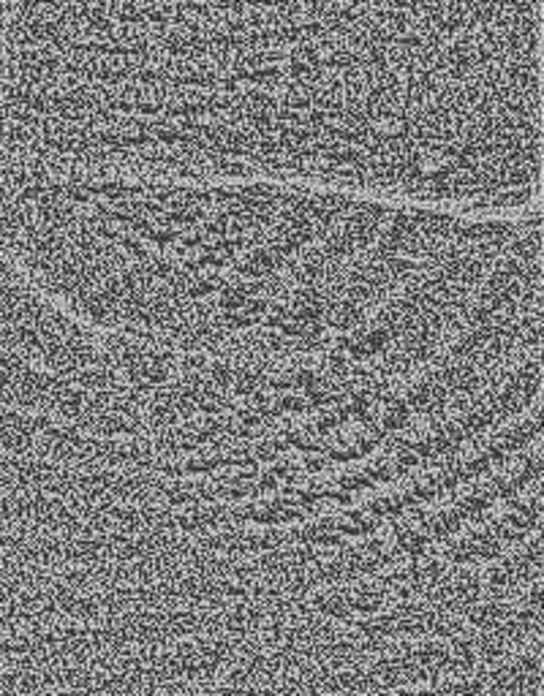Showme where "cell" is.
I'll return each mask as SVG.
<instances>
[{
    "label": "cell",
    "mask_w": 544,
    "mask_h": 696,
    "mask_svg": "<svg viewBox=\"0 0 544 696\" xmlns=\"http://www.w3.org/2000/svg\"><path fill=\"white\" fill-rule=\"evenodd\" d=\"M542 3H8L0 153L460 215L542 185Z\"/></svg>",
    "instance_id": "cell-1"
},
{
    "label": "cell",
    "mask_w": 544,
    "mask_h": 696,
    "mask_svg": "<svg viewBox=\"0 0 544 696\" xmlns=\"http://www.w3.org/2000/svg\"><path fill=\"white\" fill-rule=\"evenodd\" d=\"M484 218L0 153V247L39 292L95 332L221 360L379 370Z\"/></svg>",
    "instance_id": "cell-2"
}]
</instances>
